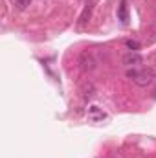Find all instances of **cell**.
Masks as SVG:
<instances>
[{"mask_svg": "<svg viewBox=\"0 0 156 158\" xmlns=\"http://www.w3.org/2000/svg\"><path fill=\"white\" fill-rule=\"evenodd\" d=\"M90 11H92V6H86V7H84V11H83V15H81V19H79V26H84V24L88 22L86 19L90 17Z\"/></svg>", "mask_w": 156, "mask_h": 158, "instance_id": "obj_7", "label": "cell"}, {"mask_svg": "<svg viewBox=\"0 0 156 158\" xmlns=\"http://www.w3.org/2000/svg\"><path fill=\"white\" fill-rule=\"evenodd\" d=\"M117 19H119L123 24H127V20H129V7H127V2H125V0L119 4V9H117Z\"/></svg>", "mask_w": 156, "mask_h": 158, "instance_id": "obj_5", "label": "cell"}, {"mask_svg": "<svg viewBox=\"0 0 156 158\" xmlns=\"http://www.w3.org/2000/svg\"><path fill=\"white\" fill-rule=\"evenodd\" d=\"M88 118L92 119V121H103V119L107 118V114L97 105H92V107H88Z\"/></svg>", "mask_w": 156, "mask_h": 158, "instance_id": "obj_4", "label": "cell"}, {"mask_svg": "<svg viewBox=\"0 0 156 158\" xmlns=\"http://www.w3.org/2000/svg\"><path fill=\"white\" fill-rule=\"evenodd\" d=\"M125 44H127V48H129L130 52H138V50H140V42H138V40H127Z\"/></svg>", "mask_w": 156, "mask_h": 158, "instance_id": "obj_8", "label": "cell"}, {"mask_svg": "<svg viewBox=\"0 0 156 158\" xmlns=\"http://www.w3.org/2000/svg\"><path fill=\"white\" fill-rule=\"evenodd\" d=\"M30 2H31V0H15V4H17L18 9H26V7L30 6Z\"/></svg>", "mask_w": 156, "mask_h": 158, "instance_id": "obj_9", "label": "cell"}, {"mask_svg": "<svg viewBox=\"0 0 156 158\" xmlns=\"http://www.w3.org/2000/svg\"><path fill=\"white\" fill-rule=\"evenodd\" d=\"M123 64L125 66H138V64H142L143 63V57L138 53V52H129V53H125L123 55Z\"/></svg>", "mask_w": 156, "mask_h": 158, "instance_id": "obj_2", "label": "cell"}, {"mask_svg": "<svg viewBox=\"0 0 156 158\" xmlns=\"http://www.w3.org/2000/svg\"><path fill=\"white\" fill-rule=\"evenodd\" d=\"M79 64H81L83 70H94V68H96V61H94L92 53H88V52L81 53V57H79Z\"/></svg>", "mask_w": 156, "mask_h": 158, "instance_id": "obj_3", "label": "cell"}, {"mask_svg": "<svg viewBox=\"0 0 156 158\" xmlns=\"http://www.w3.org/2000/svg\"><path fill=\"white\" fill-rule=\"evenodd\" d=\"M92 96H94V85L92 83H84V86H83V98L90 99Z\"/></svg>", "mask_w": 156, "mask_h": 158, "instance_id": "obj_6", "label": "cell"}, {"mask_svg": "<svg viewBox=\"0 0 156 158\" xmlns=\"http://www.w3.org/2000/svg\"><path fill=\"white\" fill-rule=\"evenodd\" d=\"M127 77L132 83H136L138 86H147L153 83L154 72L149 68H132V70H127Z\"/></svg>", "mask_w": 156, "mask_h": 158, "instance_id": "obj_1", "label": "cell"}]
</instances>
